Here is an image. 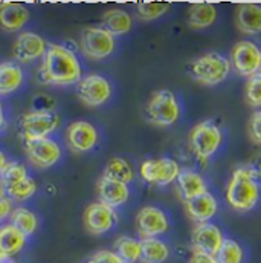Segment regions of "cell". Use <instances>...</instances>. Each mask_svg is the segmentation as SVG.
I'll return each instance as SVG.
<instances>
[{
    "label": "cell",
    "instance_id": "cell-5",
    "mask_svg": "<svg viewBox=\"0 0 261 263\" xmlns=\"http://www.w3.org/2000/svg\"><path fill=\"white\" fill-rule=\"evenodd\" d=\"M147 118L151 124L167 127L179 120L180 107L177 98L170 90H157L151 95L145 107Z\"/></svg>",
    "mask_w": 261,
    "mask_h": 263
},
{
    "label": "cell",
    "instance_id": "cell-34",
    "mask_svg": "<svg viewBox=\"0 0 261 263\" xmlns=\"http://www.w3.org/2000/svg\"><path fill=\"white\" fill-rule=\"evenodd\" d=\"M246 101L252 107H261V70L246 83Z\"/></svg>",
    "mask_w": 261,
    "mask_h": 263
},
{
    "label": "cell",
    "instance_id": "cell-37",
    "mask_svg": "<svg viewBox=\"0 0 261 263\" xmlns=\"http://www.w3.org/2000/svg\"><path fill=\"white\" fill-rule=\"evenodd\" d=\"M246 168L249 170V173L254 178V181L258 185H261V155H257L255 158H252L251 162L246 165Z\"/></svg>",
    "mask_w": 261,
    "mask_h": 263
},
{
    "label": "cell",
    "instance_id": "cell-18",
    "mask_svg": "<svg viewBox=\"0 0 261 263\" xmlns=\"http://www.w3.org/2000/svg\"><path fill=\"white\" fill-rule=\"evenodd\" d=\"M184 205H185V211H187L188 217L196 223L208 222L217 213V200L208 192L194 197V199L185 200Z\"/></svg>",
    "mask_w": 261,
    "mask_h": 263
},
{
    "label": "cell",
    "instance_id": "cell-33",
    "mask_svg": "<svg viewBox=\"0 0 261 263\" xmlns=\"http://www.w3.org/2000/svg\"><path fill=\"white\" fill-rule=\"evenodd\" d=\"M171 8L170 3H150V2H144V3H137L136 5V12L137 17L140 20H154L159 18L160 15L167 14V11Z\"/></svg>",
    "mask_w": 261,
    "mask_h": 263
},
{
    "label": "cell",
    "instance_id": "cell-41",
    "mask_svg": "<svg viewBox=\"0 0 261 263\" xmlns=\"http://www.w3.org/2000/svg\"><path fill=\"white\" fill-rule=\"evenodd\" d=\"M5 124V117H3V110H2V104H0V130Z\"/></svg>",
    "mask_w": 261,
    "mask_h": 263
},
{
    "label": "cell",
    "instance_id": "cell-16",
    "mask_svg": "<svg viewBox=\"0 0 261 263\" xmlns=\"http://www.w3.org/2000/svg\"><path fill=\"white\" fill-rule=\"evenodd\" d=\"M67 144L73 152H89L98 142V132L87 121H75L67 127Z\"/></svg>",
    "mask_w": 261,
    "mask_h": 263
},
{
    "label": "cell",
    "instance_id": "cell-9",
    "mask_svg": "<svg viewBox=\"0 0 261 263\" xmlns=\"http://www.w3.org/2000/svg\"><path fill=\"white\" fill-rule=\"evenodd\" d=\"M78 98L90 107H98L104 103H107L112 97V86L107 78L92 73L78 83L76 87Z\"/></svg>",
    "mask_w": 261,
    "mask_h": 263
},
{
    "label": "cell",
    "instance_id": "cell-20",
    "mask_svg": "<svg viewBox=\"0 0 261 263\" xmlns=\"http://www.w3.org/2000/svg\"><path fill=\"white\" fill-rule=\"evenodd\" d=\"M237 28L246 35L261 32V6L255 3H243L237 9Z\"/></svg>",
    "mask_w": 261,
    "mask_h": 263
},
{
    "label": "cell",
    "instance_id": "cell-19",
    "mask_svg": "<svg viewBox=\"0 0 261 263\" xmlns=\"http://www.w3.org/2000/svg\"><path fill=\"white\" fill-rule=\"evenodd\" d=\"M29 20V11L20 3H0V25L5 31L14 32L22 29Z\"/></svg>",
    "mask_w": 261,
    "mask_h": 263
},
{
    "label": "cell",
    "instance_id": "cell-36",
    "mask_svg": "<svg viewBox=\"0 0 261 263\" xmlns=\"http://www.w3.org/2000/svg\"><path fill=\"white\" fill-rule=\"evenodd\" d=\"M249 136L254 144H261V110L254 112L249 120Z\"/></svg>",
    "mask_w": 261,
    "mask_h": 263
},
{
    "label": "cell",
    "instance_id": "cell-28",
    "mask_svg": "<svg viewBox=\"0 0 261 263\" xmlns=\"http://www.w3.org/2000/svg\"><path fill=\"white\" fill-rule=\"evenodd\" d=\"M11 225L18 230L23 236L29 237L35 233L37 227H38V220H37V216L29 211L28 208H15L12 210L11 213Z\"/></svg>",
    "mask_w": 261,
    "mask_h": 263
},
{
    "label": "cell",
    "instance_id": "cell-12",
    "mask_svg": "<svg viewBox=\"0 0 261 263\" xmlns=\"http://www.w3.org/2000/svg\"><path fill=\"white\" fill-rule=\"evenodd\" d=\"M170 228L168 217L156 206H144L136 216V231L142 239L157 237L165 234Z\"/></svg>",
    "mask_w": 261,
    "mask_h": 263
},
{
    "label": "cell",
    "instance_id": "cell-32",
    "mask_svg": "<svg viewBox=\"0 0 261 263\" xmlns=\"http://www.w3.org/2000/svg\"><path fill=\"white\" fill-rule=\"evenodd\" d=\"M26 168L20 162H6V165L0 172V185L2 189H6L9 185H14L23 179H26Z\"/></svg>",
    "mask_w": 261,
    "mask_h": 263
},
{
    "label": "cell",
    "instance_id": "cell-13",
    "mask_svg": "<svg viewBox=\"0 0 261 263\" xmlns=\"http://www.w3.org/2000/svg\"><path fill=\"white\" fill-rule=\"evenodd\" d=\"M118 216L115 213V208L103 203V202H95L90 203L84 213V227L90 234L99 236L113 228L116 223Z\"/></svg>",
    "mask_w": 261,
    "mask_h": 263
},
{
    "label": "cell",
    "instance_id": "cell-30",
    "mask_svg": "<svg viewBox=\"0 0 261 263\" xmlns=\"http://www.w3.org/2000/svg\"><path fill=\"white\" fill-rule=\"evenodd\" d=\"M245 251L242 245L232 239H225L220 250L215 254L217 263H243Z\"/></svg>",
    "mask_w": 261,
    "mask_h": 263
},
{
    "label": "cell",
    "instance_id": "cell-22",
    "mask_svg": "<svg viewBox=\"0 0 261 263\" xmlns=\"http://www.w3.org/2000/svg\"><path fill=\"white\" fill-rule=\"evenodd\" d=\"M133 26L131 15L119 8H113L104 12L103 15V28L109 31L113 37L115 35H124L127 34Z\"/></svg>",
    "mask_w": 261,
    "mask_h": 263
},
{
    "label": "cell",
    "instance_id": "cell-6",
    "mask_svg": "<svg viewBox=\"0 0 261 263\" xmlns=\"http://www.w3.org/2000/svg\"><path fill=\"white\" fill-rule=\"evenodd\" d=\"M60 124V117L52 110H34L20 118V133L25 141L49 138Z\"/></svg>",
    "mask_w": 261,
    "mask_h": 263
},
{
    "label": "cell",
    "instance_id": "cell-23",
    "mask_svg": "<svg viewBox=\"0 0 261 263\" xmlns=\"http://www.w3.org/2000/svg\"><path fill=\"white\" fill-rule=\"evenodd\" d=\"M217 18V8L212 3H193L188 9V26L202 29L211 26Z\"/></svg>",
    "mask_w": 261,
    "mask_h": 263
},
{
    "label": "cell",
    "instance_id": "cell-4",
    "mask_svg": "<svg viewBox=\"0 0 261 263\" xmlns=\"http://www.w3.org/2000/svg\"><path fill=\"white\" fill-rule=\"evenodd\" d=\"M191 75L193 78L205 86H215L226 80L231 70V62L218 54V52H208L200 55L191 63Z\"/></svg>",
    "mask_w": 261,
    "mask_h": 263
},
{
    "label": "cell",
    "instance_id": "cell-17",
    "mask_svg": "<svg viewBox=\"0 0 261 263\" xmlns=\"http://www.w3.org/2000/svg\"><path fill=\"white\" fill-rule=\"evenodd\" d=\"M96 190H98V196H99V202L116 208L121 206L123 203H126L130 196V190L127 184L123 182H116L107 178H99L98 184H96Z\"/></svg>",
    "mask_w": 261,
    "mask_h": 263
},
{
    "label": "cell",
    "instance_id": "cell-40",
    "mask_svg": "<svg viewBox=\"0 0 261 263\" xmlns=\"http://www.w3.org/2000/svg\"><path fill=\"white\" fill-rule=\"evenodd\" d=\"M6 162H8V161H6V156H5V155H3V152L0 150V172H2V168L6 165Z\"/></svg>",
    "mask_w": 261,
    "mask_h": 263
},
{
    "label": "cell",
    "instance_id": "cell-24",
    "mask_svg": "<svg viewBox=\"0 0 261 263\" xmlns=\"http://www.w3.org/2000/svg\"><path fill=\"white\" fill-rule=\"evenodd\" d=\"M26 245V236L15 230L11 223L0 227V253L6 256H15Z\"/></svg>",
    "mask_w": 261,
    "mask_h": 263
},
{
    "label": "cell",
    "instance_id": "cell-35",
    "mask_svg": "<svg viewBox=\"0 0 261 263\" xmlns=\"http://www.w3.org/2000/svg\"><path fill=\"white\" fill-rule=\"evenodd\" d=\"M89 263H124L119 256L115 253V251H110V250H101V251H96L92 257Z\"/></svg>",
    "mask_w": 261,
    "mask_h": 263
},
{
    "label": "cell",
    "instance_id": "cell-1",
    "mask_svg": "<svg viewBox=\"0 0 261 263\" xmlns=\"http://www.w3.org/2000/svg\"><path fill=\"white\" fill-rule=\"evenodd\" d=\"M38 80L43 84L72 86L81 81V65L76 55L62 45H48L38 69Z\"/></svg>",
    "mask_w": 261,
    "mask_h": 263
},
{
    "label": "cell",
    "instance_id": "cell-7",
    "mask_svg": "<svg viewBox=\"0 0 261 263\" xmlns=\"http://www.w3.org/2000/svg\"><path fill=\"white\" fill-rule=\"evenodd\" d=\"M81 51L92 60H103L115 51V37L99 26H89L81 32Z\"/></svg>",
    "mask_w": 261,
    "mask_h": 263
},
{
    "label": "cell",
    "instance_id": "cell-31",
    "mask_svg": "<svg viewBox=\"0 0 261 263\" xmlns=\"http://www.w3.org/2000/svg\"><path fill=\"white\" fill-rule=\"evenodd\" d=\"M3 195L8 197L9 200H17V202H22V200H26L31 196L35 195L37 192V184L32 178H26L14 185H9L6 189H3Z\"/></svg>",
    "mask_w": 261,
    "mask_h": 263
},
{
    "label": "cell",
    "instance_id": "cell-38",
    "mask_svg": "<svg viewBox=\"0 0 261 263\" xmlns=\"http://www.w3.org/2000/svg\"><path fill=\"white\" fill-rule=\"evenodd\" d=\"M12 213V203L3 193H0V222Z\"/></svg>",
    "mask_w": 261,
    "mask_h": 263
},
{
    "label": "cell",
    "instance_id": "cell-11",
    "mask_svg": "<svg viewBox=\"0 0 261 263\" xmlns=\"http://www.w3.org/2000/svg\"><path fill=\"white\" fill-rule=\"evenodd\" d=\"M25 150L29 161L40 168H48L57 164L62 158L60 145L51 138L25 141Z\"/></svg>",
    "mask_w": 261,
    "mask_h": 263
},
{
    "label": "cell",
    "instance_id": "cell-27",
    "mask_svg": "<svg viewBox=\"0 0 261 263\" xmlns=\"http://www.w3.org/2000/svg\"><path fill=\"white\" fill-rule=\"evenodd\" d=\"M113 251L119 256V259L124 263H136L140 262L142 245H140V240L134 237L121 236L116 239Z\"/></svg>",
    "mask_w": 261,
    "mask_h": 263
},
{
    "label": "cell",
    "instance_id": "cell-3",
    "mask_svg": "<svg viewBox=\"0 0 261 263\" xmlns=\"http://www.w3.org/2000/svg\"><path fill=\"white\" fill-rule=\"evenodd\" d=\"M223 133L212 120L196 124L188 136L190 148L200 162H206L222 145Z\"/></svg>",
    "mask_w": 261,
    "mask_h": 263
},
{
    "label": "cell",
    "instance_id": "cell-39",
    "mask_svg": "<svg viewBox=\"0 0 261 263\" xmlns=\"http://www.w3.org/2000/svg\"><path fill=\"white\" fill-rule=\"evenodd\" d=\"M188 263H217L214 256H209V254H205L202 251H194L193 250V256L190 259Z\"/></svg>",
    "mask_w": 261,
    "mask_h": 263
},
{
    "label": "cell",
    "instance_id": "cell-14",
    "mask_svg": "<svg viewBox=\"0 0 261 263\" xmlns=\"http://www.w3.org/2000/svg\"><path fill=\"white\" fill-rule=\"evenodd\" d=\"M225 237L222 230L211 223V222H203V223H196L193 233H191V242H193V250L194 251H202L205 254L214 256L220 250Z\"/></svg>",
    "mask_w": 261,
    "mask_h": 263
},
{
    "label": "cell",
    "instance_id": "cell-42",
    "mask_svg": "<svg viewBox=\"0 0 261 263\" xmlns=\"http://www.w3.org/2000/svg\"><path fill=\"white\" fill-rule=\"evenodd\" d=\"M12 263H17V262H12Z\"/></svg>",
    "mask_w": 261,
    "mask_h": 263
},
{
    "label": "cell",
    "instance_id": "cell-26",
    "mask_svg": "<svg viewBox=\"0 0 261 263\" xmlns=\"http://www.w3.org/2000/svg\"><path fill=\"white\" fill-rule=\"evenodd\" d=\"M23 72L20 66L11 62L0 63V95H8L20 87Z\"/></svg>",
    "mask_w": 261,
    "mask_h": 263
},
{
    "label": "cell",
    "instance_id": "cell-8",
    "mask_svg": "<svg viewBox=\"0 0 261 263\" xmlns=\"http://www.w3.org/2000/svg\"><path fill=\"white\" fill-rule=\"evenodd\" d=\"M139 173L145 182L164 187V185L173 184L177 179L180 173V167L176 161L170 158L147 159L142 162Z\"/></svg>",
    "mask_w": 261,
    "mask_h": 263
},
{
    "label": "cell",
    "instance_id": "cell-15",
    "mask_svg": "<svg viewBox=\"0 0 261 263\" xmlns=\"http://www.w3.org/2000/svg\"><path fill=\"white\" fill-rule=\"evenodd\" d=\"M46 49H48L46 42L38 34L22 32L12 46V55L15 60L22 63H29L43 57Z\"/></svg>",
    "mask_w": 261,
    "mask_h": 263
},
{
    "label": "cell",
    "instance_id": "cell-29",
    "mask_svg": "<svg viewBox=\"0 0 261 263\" xmlns=\"http://www.w3.org/2000/svg\"><path fill=\"white\" fill-rule=\"evenodd\" d=\"M104 178L123 182V184H130L133 181V168L131 165L123 158H112L109 164L104 168Z\"/></svg>",
    "mask_w": 261,
    "mask_h": 263
},
{
    "label": "cell",
    "instance_id": "cell-10",
    "mask_svg": "<svg viewBox=\"0 0 261 263\" xmlns=\"http://www.w3.org/2000/svg\"><path fill=\"white\" fill-rule=\"evenodd\" d=\"M232 65L237 73L242 77L251 78L252 75L261 70V51L260 48L249 42L242 40L232 48Z\"/></svg>",
    "mask_w": 261,
    "mask_h": 263
},
{
    "label": "cell",
    "instance_id": "cell-2",
    "mask_svg": "<svg viewBox=\"0 0 261 263\" xmlns=\"http://www.w3.org/2000/svg\"><path fill=\"white\" fill-rule=\"evenodd\" d=\"M260 197V185L254 181L246 167L234 170L228 187H226V200L237 211L252 210Z\"/></svg>",
    "mask_w": 261,
    "mask_h": 263
},
{
    "label": "cell",
    "instance_id": "cell-21",
    "mask_svg": "<svg viewBox=\"0 0 261 263\" xmlns=\"http://www.w3.org/2000/svg\"><path fill=\"white\" fill-rule=\"evenodd\" d=\"M176 185H177L179 196L182 197L184 202L194 199V197L208 192L203 178L198 173L191 172V170H180V173L176 179Z\"/></svg>",
    "mask_w": 261,
    "mask_h": 263
},
{
    "label": "cell",
    "instance_id": "cell-25",
    "mask_svg": "<svg viewBox=\"0 0 261 263\" xmlns=\"http://www.w3.org/2000/svg\"><path fill=\"white\" fill-rule=\"evenodd\" d=\"M140 245H142V253H140L142 263H164L170 257L168 245L157 237L142 239Z\"/></svg>",
    "mask_w": 261,
    "mask_h": 263
}]
</instances>
